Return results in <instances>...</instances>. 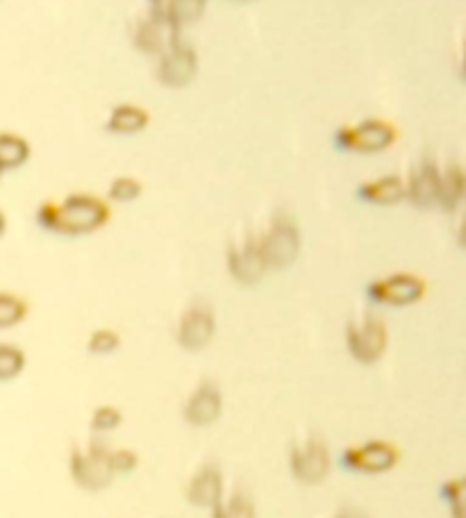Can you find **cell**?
Here are the masks:
<instances>
[{
  "instance_id": "cell-5",
  "label": "cell",
  "mask_w": 466,
  "mask_h": 518,
  "mask_svg": "<svg viewBox=\"0 0 466 518\" xmlns=\"http://www.w3.org/2000/svg\"><path fill=\"white\" fill-rule=\"evenodd\" d=\"M387 341V325L376 314L364 312L346 325V348L355 362L360 364L369 366L380 362V357L387 350Z\"/></svg>"
},
{
  "instance_id": "cell-17",
  "label": "cell",
  "mask_w": 466,
  "mask_h": 518,
  "mask_svg": "<svg viewBox=\"0 0 466 518\" xmlns=\"http://www.w3.org/2000/svg\"><path fill=\"white\" fill-rule=\"evenodd\" d=\"M148 121H151V116H148L144 107L121 103L114 105L110 114H107L105 130L112 132V135H137V132L146 130Z\"/></svg>"
},
{
  "instance_id": "cell-18",
  "label": "cell",
  "mask_w": 466,
  "mask_h": 518,
  "mask_svg": "<svg viewBox=\"0 0 466 518\" xmlns=\"http://www.w3.org/2000/svg\"><path fill=\"white\" fill-rule=\"evenodd\" d=\"M205 5L207 0H148L151 10L164 14L178 28H185V25L201 19Z\"/></svg>"
},
{
  "instance_id": "cell-2",
  "label": "cell",
  "mask_w": 466,
  "mask_h": 518,
  "mask_svg": "<svg viewBox=\"0 0 466 518\" xmlns=\"http://www.w3.org/2000/svg\"><path fill=\"white\" fill-rule=\"evenodd\" d=\"M257 244H260L266 271H282L294 264L301 253V232L294 216L285 210L273 212L264 235L257 237Z\"/></svg>"
},
{
  "instance_id": "cell-29",
  "label": "cell",
  "mask_w": 466,
  "mask_h": 518,
  "mask_svg": "<svg viewBox=\"0 0 466 518\" xmlns=\"http://www.w3.org/2000/svg\"><path fill=\"white\" fill-rule=\"evenodd\" d=\"M319 518H366V516L360 512V509L344 505V507H337L335 512H332V514H328V516H319Z\"/></svg>"
},
{
  "instance_id": "cell-25",
  "label": "cell",
  "mask_w": 466,
  "mask_h": 518,
  "mask_svg": "<svg viewBox=\"0 0 466 518\" xmlns=\"http://www.w3.org/2000/svg\"><path fill=\"white\" fill-rule=\"evenodd\" d=\"M121 346L119 332L112 328H98L89 334L87 350L91 355H110L116 348Z\"/></svg>"
},
{
  "instance_id": "cell-6",
  "label": "cell",
  "mask_w": 466,
  "mask_h": 518,
  "mask_svg": "<svg viewBox=\"0 0 466 518\" xmlns=\"http://www.w3.org/2000/svg\"><path fill=\"white\" fill-rule=\"evenodd\" d=\"M289 469L291 475L307 487L326 480L330 471V450L326 441L316 432H303L291 446Z\"/></svg>"
},
{
  "instance_id": "cell-9",
  "label": "cell",
  "mask_w": 466,
  "mask_h": 518,
  "mask_svg": "<svg viewBox=\"0 0 466 518\" xmlns=\"http://www.w3.org/2000/svg\"><path fill=\"white\" fill-rule=\"evenodd\" d=\"M341 469L353 471V473H366V475H378L387 473L398 464V448L391 441L371 439L364 444H357L346 448L339 457Z\"/></svg>"
},
{
  "instance_id": "cell-21",
  "label": "cell",
  "mask_w": 466,
  "mask_h": 518,
  "mask_svg": "<svg viewBox=\"0 0 466 518\" xmlns=\"http://www.w3.org/2000/svg\"><path fill=\"white\" fill-rule=\"evenodd\" d=\"M212 518H255V505L244 489H223L212 507Z\"/></svg>"
},
{
  "instance_id": "cell-27",
  "label": "cell",
  "mask_w": 466,
  "mask_h": 518,
  "mask_svg": "<svg viewBox=\"0 0 466 518\" xmlns=\"http://www.w3.org/2000/svg\"><path fill=\"white\" fill-rule=\"evenodd\" d=\"M110 466H112L114 475H128L139 466V455L130 448L110 450Z\"/></svg>"
},
{
  "instance_id": "cell-15",
  "label": "cell",
  "mask_w": 466,
  "mask_h": 518,
  "mask_svg": "<svg viewBox=\"0 0 466 518\" xmlns=\"http://www.w3.org/2000/svg\"><path fill=\"white\" fill-rule=\"evenodd\" d=\"M223 473L214 462L203 464L194 475H191L185 489L187 503L201 509H212L216 500L223 494Z\"/></svg>"
},
{
  "instance_id": "cell-30",
  "label": "cell",
  "mask_w": 466,
  "mask_h": 518,
  "mask_svg": "<svg viewBox=\"0 0 466 518\" xmlns=\"http://www.w3.org/2000/svg\"><path fill=\"white\" fill-rule=\"evenodd\" d=\"M5 230H7V219H5V214L0 212V237L5 235Z\"/></svg>"
},
{
  "instance_id": "cell-26",
  "label": "cell",
  "mask_w": 466,
  "mask_h": 518,
  "mask_svg": "<svg viewBox=\"0 0 466 518\" xmlns=\"http://www.w3.org/2000/svg\"><path fill=\"white\" fill-rule=\"evenodd\" d=\"M107 196L114 203H132L141 196V182L132 175H121V178H114L110 189H107Z\"/></svg>"
},
{
  "instance_id": "cell-19",
  "label": "cell",
  "mask_w": 466,
  "mask_h": 518,
  "mask_svg": "<svg viewBox=\"0 0 466 518\" xmlns=\"http://www.w3.org/2000/svg\"><path fill=\"white\" fill-rule=\"evenodd\" d=\"M464 200V173L460 164H448L439 171V198L437 207L444 212H455Z\"/></svg>"
},
{
  "instance_id": "cell-23",
  "label": "cell",
  "mask_w": 466,
  "mask_h": 518,
  "mask_svg": "<svg viewBox=\"0 0 466 518\" xmlns=\"http://www.w3.org/2000/svg\"><path fill=\"white\" fill-rule=\"evenodd\" d=\"M28 303L12 291H0V330L14 328L28 316Z\"/></svg>"
},
{
  "instance_id": "cell-10",
  "label": "cell",
  "mask_w": 466,
  "mask_h": 518,
  "mask_svg": "<svg viewBox=\"0 0 466 518\" xmlns=\"http://www.w3.org/2000/svg\"><path fill=\"white\" fill-rule=\"evenodd\" d=\"M196 71H198L196 50L191 48L187 41L178 39L176 44L166 48L164 53L157 57L155 78L164 87L180 89V87H187L189 82L196 78Z\"/></svg>"
},
{
  "instance_id": "cell-24",
  "label": "cell",
  "mask_w": 466,
  "mask_h": 518,
  "mask_svg": "<svg viewBox=\"0 0 466 518\" xmlns=\"http://www.w3.org/2000/svg\"><path fill=\"white\" fill-rule=\"evenodd\" d=\"M121 423H123V414H121V409L114 407V405L96 407L94 414H91V419H89L91 430H94L96 434L114 432Z\"/></svg>"
},
{
  "instance_id": "cell-31",
  "label": "cell",
  "mask_w": 466,
  "mask_h": 518,
  "mask_svg": "<svg viewBox=\"0 0 466 518\" xmlns=\"http://www.w3.org/2000/svg\"><path fill=\"white\" fill-rule=\"evenodd\" d=\"M0 175H3V173H0Z\"/></svg>"
},
{
  "instance_id": "cell-16",
  "label": "cell",
  "mask_w": 466,
  "mask_h": 518,
  "mask_svg": "<svg viewBox=\"0 0 466 518\" xmlns=\"http://www.w3.org/2000/svg\"><path fill=\"white\" fill-rule=\"evenodd\" d=\"M355 198L366 205H398L405 200V180L398 178V175H382V178L362 182L355 189Z\"/></svg>"
},
{
  "instance_id": "cell-14",
  "label": "cell",
  "mask_w": 466,
  "mask_h": 518,
  "mask_svg": "<svg viewBox=\"0 0 466 518\" xmlns=\"http://www.w3.org/2000/svg\"><path fill=\"white\" fill-rule=\"evenodd\" d=\"M185 421L194 428H205V425L214 423L221 414V389L216 387V382L203 380L198 387L191 391V396L187 398L185 409Z\"/></svg>"
},
{
  "instance_id": "cell-4",
  "label": "cell",
  "mask_w": 466,
  "mask_h": 518,
  "mask_svg": "<svg viewBox=\"0 0 466 518\" xmlns=\"http://www.w3.org/2000/svg\"><path fill=\"white\" fill-rule=\"evenodd\" d=\"M396 139L398 130L394 123L385 119H364L339 128L335 137H332V144H335L337 150H344V153L373 155L394 146Z\"/></svg>"
},
{
  "instance_id": "cell-1",
  "label": "cell",
  "mask_w": 466,
  "mask_h": 518,
  "mask_svg": "<svg viewBox=\"0 0 466 518\" xmlns=\"http://www.w3.org/2000/svg\"><path fill=\"white\" fill-rule=\"evenodd\" d=\"M35 221L41 230L60 237H85L110 221V205L94 194H69L62 200H46L37 207Z\"/></svg>"
},
{
  "instance_id": "cell-3",
  "label": "cell",
  "mask_w": 466,
  "mask_h": 518,
  "mask_svg": "<svg viewBox=\"0 0 466 518\" xmlns=\"http://www.w3.org/2000/svg\"><path fill=\"white\" fill-rule=\"evenodd\" d=\"M110 450L112 448H107V444L101 439H89L85 446L71 448L69 471L80 489L101 491L110 487L114 480Z\"/></svg>"
},
{
  "instance_id": "cell-28",
  "label": "cell",
  "mask_w": 466,
  "mask_h": 518,
  "mask_svg": "<svg viewBox=\"0 0 466 518\" xmlns=\"http://www.w3.org/2000/svg\"><path fill=\"white\" fill-rule=\"evenodd\" d=\"M441 496L453 507V516L462 518V480H448L441 487Z\"/></svg>"
},
{
  "instance_id": "cell-22",
  "label": "cell",
  "mask_w": 466,
  "mask_h": 518,
  "mask_svg": "<svg viewBox=\"0 0 466 518\" xmlns=\"http://www.w3.org/2000/svg\"><path fill=\"white\" fill-rule=\"evenodd\" d=\"M23 369H26V353H23V348L10 344V341H0V382L19 378Z\"/></svg>"
},
{
  "instance_id": "cell-11",
  "label": "cell",
  "mask_w": 466,
  "mask_h": 518,
  "mask_svg": "<svg viewBox=\"0 0 466 518\" xmlns=\"http://www.w3.org/2000/svg\"><path fill=\"white\" fill-rule=\"evenodd\" d=\"M214 332L216 319L212 307L203 300H194L180 316L176 341L185 350H203L214 339Z\"/></svg>"
},
{
  "instance_id": "cell-12",
  "label": "cell",
  "mask_w": 466,
  "mask_h": 518,
  "mask_svg": "<svg viewBox=\"0 0 466 518\" xmlns=\"http://www.w3.org/2000/svg\"><path fill=\"white\" fill-rule=\"evenodd\" d=\"M228 273L244 287H253L266 275V264L262 257L260 244H257L255 235H246L244 239L230 244L226 253Z\"/></svg>"
},
{
  "instance_id": "cell-13",
  "label": "cell",
  "mask_w": 466,
  "mask_h": 518,
  "mask_svg": "<svg viewBox=\"0 0 466 518\" xmlns=\"http://www.w3.org/2000/svg\"><path fill=\"white\" fill-rule=\"evenodd\" d=\"M439 198V169L432 160H423L410 171V178L405 182V200L416 210H430L437 207Z\"/></svg>"
},
{
  "instance_id": "cell-7",
  "label": "cell",
  "mask_w": 466,
  "mask_h": 518,
  "mask_svg": "<svg viewBox=\"0 0 466 518\" xmlns=\"http://www.w3.org/2000/svg\"><path fill=\"white\" fill-rule=\"evenodd\" d=\"M428 284L416 273H391L366 284V298L373 305L407 307L426 296Z\"/></svg>"
},
{
  "instance_id": "cell-8",
  "label": "cell",
  "mask_w": 466,
  "mask_h": 518,
  "mask_svg": "<svg viewBox=\"0 0 466 518\" xmlns=\"http://www.w3.org/2000/svg\"><path fill=\"white\" fill-rule=\"evenodd\" d=\"M180 30L182 28L166 19L164 14L148 7V10L135 21V25H132L130 37L132 44H135V48L141 50V53L160 57L166 48L173 46L180 39Z\"/></svg>"
},
{
  "instance_id": "cell-20",
  "label": "cell",
  "mask_w": 466,
  "mask_h": 518,
  "mask_svg": "<svg viewBox=\"0 0 466 518\" xmlns=\"http://www.w3.org/2000/svg\"><path fill=\"white\" fill-rule=\"evenodd\" d=\"M30 144L16 132H0V173L21 169L30 160Z\"/></svg>"
}]
</instances>
